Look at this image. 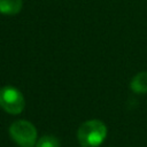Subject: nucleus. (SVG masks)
<instances>
[{"label":"nucleus","instance_id":"nucleus-1","mask_svg":"<svg viewBox=\"0 0 147 147\" xmlns=\"http://www.w3.org/2000/svg\"><path fill=\"white\" fill-rule=\"evenodd\" d=\"M107 137V126L100 119H90L80 124L77 139L83 147H98Z\"/></svg>","mask_w":147,"mask_h":147},{"label":"nucleus","instance_id":"nucleus-2","mask_svg":"<svg viewBox=\"0 0 147 147\" xmlns=\"http://www.w3.org/2000/svg\"><path fill=\"white\" fill-rule=\"evenodd\" d=\"M9 134L20 147H33L37 142V129L25 119L13 122L9 127Z\"/></svg>","mask_w":147,"mask_h":147},{"label":"nucleus","instance_id":"nucleus-3","mask_svg":"<svg viewBox=\"0 0 147 147\" xmlns=\"http://www.w3.org/2000/svg\"><path fill=\"white\" fill-rule=\"evenodd\" d=\"M25 107L22 92L15 86H3L0 88V108L10 115H18Z\"/></svg>","mask_w":147,"mask_h":147},{"label":"nucleus","instance_id":"nucleus-4","mask_svg":"<svg viewBox=\"0 0 147 147\" xmlns=\"http://www.w3.org/2000/svg\"><path fill=\"white\" fill-rule=\"evenodd\" d=\"M22 0H0V13L3 15H16L22 10Z\"/></svg>","mask_w":147,"mask_h":147},{"label":"nucleus","instance_id":"nucleus-5","mask_svg":"<svg viewBox=\"0 0 147 147\" xmlns=\"http://www.w3.org/2000/svg\"><path fill=\"white\" fill-rule=\"evenodd\" d=\"M130 87L136 93H147V72L142 71L137 74L132 78Z\"/></svg>","mask_w":147,"mask_h":147},{"label":"nucleus","instance_id":"nucleus-6","mask_svg":"<svg viewBox=\"0 0 147 147\" xmlns=\"http://www.w3.org/2000/svg\"><path fill=\"white\" fill-rule=\"evenodd\" d=\"M36 147H60V141L54 136H42L37 140Z\"/></svg>","mask_w":147,"mask_h":147}]
</instances>
